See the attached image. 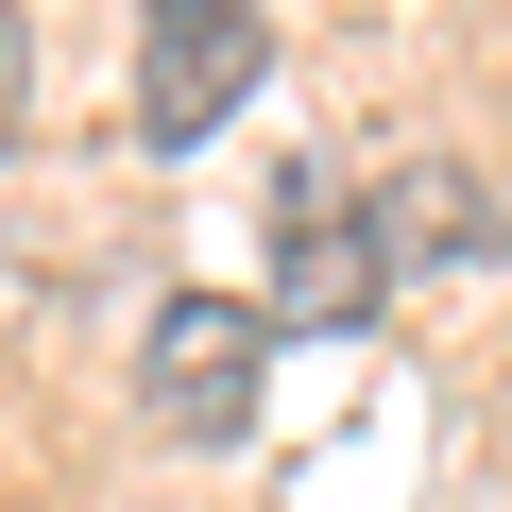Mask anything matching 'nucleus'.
I'll use <instances>...</instances> for the list:
<instances>
[{
    "label": "nucleus",
    "instance_id": "f257e3e1",
    "mask_svg": "<svg viewBox=\"0 0 512 512\" xmlns=\"http://www.w3.org/2000/svg\"><path fill=\"white\" fill-rule=\"evenodd\" d=\"M256 86H274V18L256 0H154L137 18V137L154 154H205Z\"/></svg>",
    "mask_w": 512,
    "mask_h": 512
},
{
    "label": "nucleus",
    "instance_id": "f03ea898",
    "mask_svg": "<svg viewBox=\"0 0 512 512\" xmlns=\"http://www.w3.org/2000/svg\"><path fill=\"white\" fill-rule=\"evenodd\" d=\"M256 359H274V325H256L239 291H171V308L137 325V410H154L171 444H239V427H256Z\"/></svg>",
    "mask_w": 512,
    "mask_h": 512
},
{
    "label": "nucleus",
    "instance_id": "7ed1b4c3",
    "mask_svg": "<svg viewBox=\"0 0 512 512\" xmlns=\"http://www.w3.org/2000/svg\"><path fill=\"white\" fill-rule=\"evenodd\" d=\"M256 256H274V325H376V291H393V256H376V222H359L342 171H274Z\"/></svg>",
    "mask_w": 512,
    "mask_h": 512
},
{
    "label": "nucleus",
    "instance_id": "20e7f679",
    "mask_svg": "<svg viewBox=\"0 0 512 512\" xmlns=\"http://www.w3.org/2000/svg\"><path fill=\"white\" fill-rule=\"evenodd\" d=\"M359 222H376L393 274H478V256H512V222H495V171H478V154H393V171L359 188Z\"/></svg>",
    "mask_w": 512,
    "mask_h": 512
},
{
    "label": "nucleus",
    "instance_id": "39448f33",
    "mask_svg": "<svg viewBox=\"0 0 512 512\" xmlns=\"http://www.w3.org/2000/svg\"><path fill=\"white\" fill-rule=\"evenodd\" d=\"M18 137H35V18L0 0V154H18Z\"/></svg>",
    "mask_w": 512,
    "mask_h": 512
}]
</instances>
